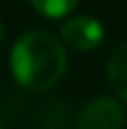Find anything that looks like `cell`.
<instances>
[{"instance_id":"1","label":"cell","mask_w":127,"mask_h":129,"mask_svg":"<svg viewBox=\"0 0 127 129\" xmlns=\"http://www.w3.org/2000/svg\"><path fill=\"white\" fill-rule=\"evenodd\" d=\"M66 51L49 32L32 30L15 42L11 66L19 85L28 89H49L66 72Z\"/></svg>"},{"instance_id":"2","label":"cell","mask_w":127,"mask_h":129,"mask_svg":"<svg viewBox=\"0 0 127 129\" xmlns=\"http://www.w3.org/2000/svg\"><path fill=\"white\" fill-rule=\"evenodd\" d=\"M123 108L112 98H98L89 102L78 116V129H123Z\"/></svg>"},{"instance_id":"3","label":"cell","mask_w":127,"mask_h":129,"mask_svg":"<svg viewBox=\"0 0 127 129\" xmlns=\"http://www.w3.org/2000/svg\"><path fill=\"white\" fill-rule=\"evenodd\" d=\"M61 36L76 51H93L104 40V28L98 19L89 15H78L64 23Z\"/></svg>"},{"instance_id":"4","label":"cell","mask_w":127,"mask_h":129,"mask_svg":"<svg viewBox=\"0 0 127 129\" xmlns=\"http://www.w3.org/2000/svg\"><path fill=\"white\" fill-rule=\"evenodd\" d=\"M110 87L123 102H127V42L119 45L108 59Z\"/></svg>"},{"instance_id":"5","label":"cell","mask_w":127,"mask_h":129,"mask_svg":"<svg viewBox=\"0 0 127 129\" xmlns=\"http://www.w3.org/2000/svg\"><path fill=\"white\" fill-rule=\"evenodd\" d=\"M76 2L78 0H32L34 9L38 11L40 15L51 17V19H57V17L68 15L74 7H76Z\"/></svg>"},{"instance_id":"6","label":"cell","mask_w":127,"mask_h":129,"mask_svg":"<svg viewBox=\"0 0 127 129\" xmlns=\"http://www.w3.org/2000/svg\"><path fill=\"white\" fill-rule=\"evenodd\" d=\"M2 34H4V32H2V25H0V40H2Z\"/></svg>"},{"instance_id":"7","label":"cell","mask_w":127,"mask_h":129,"mask_svg":"<svg viewBox=\"0 0 127 129\" xmlns=\"http://www.w3.org/2000/svg\"><path fill=\"white\" fill-rule=\"evenodd\" d=\"M0 129H2V121H0Z\"/></svg>"},{"instance_id":"8","label":"cell","mask_w":127,"mask_h":129,"mask_svg":"<svg viewBox=\"0 0 127 129\" xmlns=\"http://www.w3.org/2000/svg\"><path fill=\"white\" fill-rule=\"evenodd\" d=\"M125 2H127V0H125Z\"/></svg>"}]
</instances>
